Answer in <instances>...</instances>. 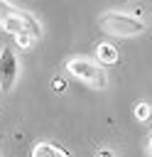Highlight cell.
Listing matches in <instances>:
<instances>
[{
  "mask_svg": "<svg viewBox=\"0 0 152 157\" xmlns=\"http://www.w3.org/2000/svg\"><path fill=\"white\" fill-rule=\"evenodd\" d=\"M66 71H69L71 76L86 81V83L93 86V88H105V86H108V76H105L103 66H101L98 61L86 59V56H74V59H69V61H66Z\"/></svg>",
  "mask_w": 152,
  "mask_h": 157,
  "instance_id": "1",
  "label": "cell"
},
{
  "mask_svg": "<svg viewBox=\"0 0 152 157\" xmlns=\"http://www.w3.org/2000/svg\"><path fill=\"white\" fill-rule=\"evenodd\" d=\"M101 27L113 34V37H135L140 32H145V22L135 15H125V12H108L101 17Z\"/></svg>",
  "mask_w": 152,
  "mask_h": 157,
  "instance_id": "2",
  "label": "cell"
},
{
  "mask_svg": "<svg viewBox=\"0 0 152 157\" xmlns=\"http://www.w3.org/2000/svg\"><path fill=\"white\" fill-rule=\"evenodd\" d=\"M15 78H17V56L10 47H5L0 52V88L10 91Z\"/></svg>",
  "mask_w": 152,
  "mask_h": 157,
  "instance_id": "3",
  "label": "cell"
},
{
  "mask_svg": "<svg viewBox=\"0 0 152 157\" xmlns=\"http://www.w3.org/2000/svg\"><path fill=\"white\" fill-rule=\"evenodd\" d=\"M0 27L7 32V34H12V37H17V34H22L25 32V22H22V15L15 10V12H10L7 17H2L0 20Z\"/></svg>",
  "mask_w": 152,
  "mask_h": 157,
  "instance_id": "4",
  "label": "cell"
},
{
  "mask_svg": "<svg viewBox=\"0 0 152 157\" xmlns=\"http://www.w3.org/2000/svg\"><path fill=\"white\" fill-rule=\"evenodd\" d=\"M32 157H69V155H66L61 147L51 145V142H39V145H34Z\"/></svg>",
  "mask_w": 152,
  "mask_h": 157,
  "instance_id": "5",
  "label": "cell"
},
{
  "mask_svg": "<svg viewBox=\"0 0 152 157\" xmlns=\"http://www.w3.org/2000/svg\"><path fill=\"white\" fill-rule=\"evenodd\" d=\"M96 59H98L101 64H115V61H118V49H115L113 44L103 42V44L96 47Z\"/></svg>",
  "mask_w": 152,
  "mask_h": 157,
  "instance_id": "6",
  "label": "cell"
},
{
  "mask_svg": "<svg viewBox=\"0 0 152 157\" xmlns=\"http://www.w3.org/2000/svg\"><path fill=\"white\" fill-rule=\"evenodd\" d=\"M20 15H22V22H25V32H27L32 39H39V37H42V27L34 22V17L27 15V12H20Z\"/></svg>",
  "mask_w": 152,
  "mask_h": 157,
  "instance_id": "7",
  "label": "cell"
},
{
  "mask_svg": "<svg viewBox=\"0 0 152 157\" xmlns=\"http://www.w3.org/2000/svg\"><path fill=\"white\" fill-rule=\"evenodd\" d=\"M15 42H17V47H20V49H29V47L34 44V39H32V37H29L27 32L17 34V37H15Z\"/></svg>",
  "mask_w": 152,
  "mask_h": 157,
  "instance_id": "8",
  "label": "cell"
},
{
  "mask_svg": "<svg viewBox=\"0 0 152 157\" xmlns=\"http://www.w3.org/2000/svg\"><path fill=\"white\" fill-rule=\"evenodd\" d=\"M150 113H152V108H150L147 103L135 105V118H137V120H147V118H150Z\"/></svg>",
  "mask_w": 152,
  "mask_h": 157,
  "instance_id": "9",
  "label": "cell"
},
{
  "mask_svg": "<svg viewBox=\"0 0 152 157\" xmlns=\"http://www.w3.org/2000/svg\"><path fill=\"white\" fill-rule=\"evenodd\" d=\"M10 12H15V10H12V7H10L5 0H0V20H2V17H7Z\"/></svg>",
  "mask_w": 152,
  "mask_h": 157,
  "instance_id": "10",
  "label": "cell"
},
{
  "mask_svg": "<svg viewBox=\"0 0 152 157\" xmlns=\"http://www.w3.org/2000/svg\"><path fill=\"white\" fill-rule=\"evenodd\" d=\"M51 86H54V91H64V86H66V83H64V78H59V76H56Z\"/></svg>",
  "mask_w": 152,
  "mask_h": 157,
  "instance_id": "11",
  "label": "cell"
},
{
  "mask_svg": "<svg viewBox=\"0 0 152 157\" xmlns=\"http://www.w3.org/2000/svg\"><path fill=\"white\" fill-rule=\"evenodd\" d=\"M98 157H113V155H110V152H101Z\"/></svg>",
  "mask_w": 152,
  "mask_h": 157,
  "instance_id": "12",
  "label": "cell"
},
{
  "mask_svg": "<svg viewBox=\"0 0 152 157\" xmlns=\"http://www.w3.org/2000/svg\"><path fill=\"white\" fill-rule=\"evenodd\" d=\"M150 152H152V137H150Z\"/></svg>",
  "mask_w": 152,
  "mask_h": 157,
  "instance_id": "13",
  "label": "cell"
}]
</instances>
